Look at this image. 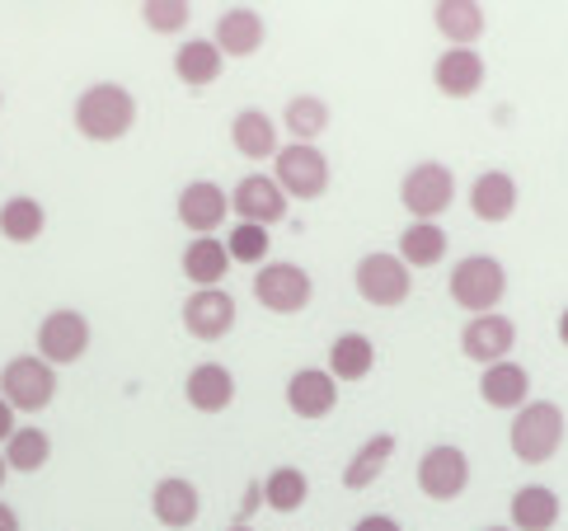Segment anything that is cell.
<instances>
[{
	"mask_svg": "<svg viewBox=\"0 0 568 531\" xmlns=\"http://www.w3.org/2000/svg\"><path fill=\"white\" fill-rule=\"evenodd\" d=\"M395 447H399L395 433H372V438L348 457V465H343V489H367V484H376V480L385 475V465H390Z\"/></svg>",
	"mask_w": 568,
	"mask_h": 531,
	"instance_id": "obj_28",
	"label": "cell"
},
{
	"mask_svg": "<svg viewBox=\"0 0 568 531\" xmlns=\"http://www.w3.org/2000/svg\"><path fill=\"white\" fill-rule=\"evenodd\" d=\"M517 349V324L507 315H470L460 330V353L479 362V367H494V362H507V353Z\"/></svg>",
	"mask_w": 568,
	"mask_h": 531,
	"instance_id": "obj_12",
	"label": "cell"
},
{
	"mask_svg": "<svg viewBox=\"0 0 568 531\" xmlns=\"http://www.w3.org/2000/svg\"><path fill=\"white\" fill-rule=\"evenodd\" d=\"M353 531H404V527H399L390 513H367V518H362Z\"/></svg>",
	"mask_w": 568,
	"mask_h": 531,
	"instance_id": "obj_36",
	"label": "cell"
},
{
	"mask_svg": "<svg viewBox=\"0 0 568 531\" xmlns=\"http://www.w3.org/2000/svg\"><path fill=\"white\" fill-rule=\"evenodd\" d=\"M418 489L428 494L433 503H452L470 489V457L452 442H437L418 457Z\"/></svg>",
	"mask_w": 568,
	"mask_h": 531,
	"instance_id": "obj_9",
	"label": "cell"
},
{
	"mask_svg": "<svg viewBox=\"0 0 568 531\" xmlns=\"http://www.w3.org/2000/svg\"><path fill=\"white\" fill-rule=\"evenodd\" d=\"M484 57L475 48H446L433 67V80L446 99H475L484 90Z\"/></svg>",
	"mask_w": 568,
	"mask_h": 531,
	"instance_id": "obj_18",
	"label": "cell"
},
{
	"mask_svg": "<svg viewBox=\"0 0 568 531\" xmlns=\"http://www.w3.org/2000/svg\"><path fill=\"white\" fill-rule=\"evenodd\" d=\"M141 19H146V29H155V33H179L193 19V6H184V0H146Z\"/></svg>",
	"mask_w": 568,
	"mask_h": 531,
	"instance_id": "obj_35",
	"label": "cell"
},
{
	"mask_svg": "<svg viewBox=\"0 0 568 531\" xmlns=\"http://www.w3.org/2000/svg\"><path fill=\"white\" fill-rule=\"evenodd\" d=\"M559 343L568 349V305H564V315H559Z\"/></svg>",
	"mask_w": 568,
	"mask_h": 531,
	"instance_id": "obj_40",
	"label": "cell"
},
{
	"mask_svg": "<svg viewBox=\"0 0 568 531\" xmlns=\"http://www.w3.org/2000/svg\"><path fill=\"white\" fill-rule=\"evenodd\" d=\"M10 433H14V410H10L6 400H0V447L10 442Z\"/></svg>",
	"mask_w": 568,
	"mask_h": 531,
	"instance_id": "obj_38",
	"label": "cell"
},
{
	"mask_svg": "<svg viewBox=\"0 0 568 531\" xmlns=\"http://www.w3.org/2000/svg\"><path fill=\"white\" fill-rule=\"evenodd\" d=\"M254 508H263V484H258V480L245 489V499H240V518H250Z\"/></svg>",
	"mask_w": 568,
	"mask_h": 531,
	"instance_id": "obj_37",
	"label": "cell"
},
{
	"mask_svg": "<svg viewBox=\"0 0 568 531\" xmlns=\"http://www.w3.org/2000/svg\"><path fill=\"white\" fill-rule=\"evenodd\" d=\"M231 212L240 221H250V227H263L268 231L273 221L287 217V193L277 189V179L273 174H245L231 189Z\"/></svg>",
	"mask_w": 568,
	"mask_h": 531,
	"instance_id": "obj_13",
	"label": "cell"
},
{
	"mask_svg": "<svg viewBox=\"0 0 568 531\" xmlns=\"http://www.w3.org/2000/svg\"><path fill=\"white\" fill-rule=\"evenodd\" d=\"M174 212H179V221H184L193 236H216V227L231 212V193L221 189V183H212V179H193V183L179 189Z\"/></svg>",
	"mask_w": 568,
	"mask_h": 531,
	"instance_id": "obj_14",
	"label": "cell"
},
{
	"mask_svg": "<svg viewBox=\"0 0 568 531\" xmlns=\"http://www.w3.org/2000/svg\"><path fill=\"white\" fill-rule=\"evenodd\" d=\"M75 132L85 141H123L132 128H136V99L128 86L118 80H94V86L80 90L75 99Z\"/></svg>",
	"mask_w": 568,
	"mask_h": 531,
	"instance_id": "obj_1",
	"label": "cell"
},
{
	"mask_svg": "<svg viewBox=\"0 0 568 531\" xmlns=\"http://www.w3.org/2000/svg\"><path fill=\"white\" fill-rule=\"evenodd\" d=\"M258 484H263V508H273V513H296L311 499V480L301 465H273Z\"/></svg>",
	"mask_w": 568,
	"mask_h": 531,
	"instance_id": "obj_32",
	"label": "cell"
},
{
	"mask_svg": "<svg viewBox=\"0 0 568 531\" xmlns=\"http://www.w3.org/2000/svg\"><path fill=\"white\" fill-rule=\"evenodd\" d=\"M479 400L489 404V410H521L526 400H531V372H526L521 362H494L479 372Z\"/></svg>",
	"mask_w": 568,
	"mask_h": 531,
	"instance_id": "obj_20",
	"label": "cell"
},
{
	"mask_svg": "<svg viewBox=\"0 0 568 531\" xmlns=\"http://www.w3.org/2000/svg\"><path fill=\"white\" fill-rule=\"evenodd\" d=\"M399 202L414 221H437L456 202V174L442 160H418L399 179Z\"/></svg>",
	"mask_w": 568,
	"mask_h": 531,
	"instance_id": "obj_5",
	"label": "cell"
},
{
	"mask_svg": "<svg viewBox=\"0 0 568 531\" xmlns=\"http://www.w3.org/2000/svg\"><path fill=\"white\" fill-rule=\"evenodd\" d=\"M564 410L555 400H526L507 428V447L521 465H545L564 447Z\"/></svg>",
	"mask_w": 568,
	"mask_h": 531,
	"instance_id": "obj_2",
	"label": "cell"
},
{
	"mask_svg": "<svg viewBox=\"0 0 568 531\" xmlns=\"http://www.w3.org/2000/svg\"><path fill=\"white\" fill-rule=\"evenodd\" d=\"M6 465L19 475H33V471H43L48 457H52V438L43 433V428H14L10 442H6Z\"/></svg>",
	"mask_w": 568,
	"mask_h": 531,
	"instance_id": "obj_33",
	"label": "cell"
},
{
	"mask_svg": "<svg viewBox=\"0 0 568 531\" xmlns=\"http://www.w3.org/2000/svg\"><path fill=\"white\" fill-rule=\"evenodd\" d=\"M470 212L479 221H489V227H498V221H507L517 212V179L507 170H484L475 174L470 183Z\"/></svg>",
	"mask_w": 568,
	"mask_h": 531,
	"instance_id": "obj_21",
	"label": "cell"
},
{
	"mask_svg": "<svg viewBox=\"0 0 568 531\" xmlns=\"http://www.w3.org/2000/svg\"><path fill=\"white\" fill-rule=\"evenodd\" d=\"M268 250H273V240L263 227H250V221H235L231 236H226V254L231 263H254V269H263L268 263Z\"/></svg>",
	"mask_w": 568,
	"mask_h": 531,
	"instance_id": "obj_34",
	"label": "cell"
},
{
	"mask_svg": "<svg viewBox=\"0 0 568 531\" xmlns=\"http://www.w3.org/2000/svg\"><path fill=\"white\" fill-rule=\"evenodd\" d=\"M231 147L245 160H273L277 156V122L263 109H240L231 118Z\"/></svg>",
	"mask_w": 568,
	"mask_h": 531,
	"instance_id": "obj_24",
	"label": "cell"
},
{
	"mask_svg": "<svg viewBox=\"0 0 568 531\" xmlns=\"http://www.w3.org/2000/svg\"><path fill=\"white\" fill-rule=\"evenodd\" d=\"M507 513H513V531H550L559 522V494L545 484H521Z\"/></svg>",
	"mask_w": 568,
	"mask_h": 531,
	"instance_id": "obj_27",
	"label": "cell"
},
{
	"mask_svg": "<svg viewBox=\"0 0 568 531\" xmlns=\"http://www.w3.org/2000/svg\"><path fill=\"white\" fill-rule=\"evenodd\" d=\"M287 410L306 423L329 419L338 410V381L324 372V367H301L287 381Z\"/></svg>",
	"mask_w": 568,
	"mask_h": 531,
	"instance_id": "obj_15",
	"label": "cell"
},
{
	"mask_svg": "<svg viewBox=\"0 0 568 531\" xmlns=\"http://www.w3.org/2000/svg\"><path fill=\"white\" fill-rule=\"evenodd\" d=\"M0 531H19V513L10 503H0Z\"/></svg>",
	"mask_w": 568,
	"mask_h": 531,
	"instance_id": "obj_39",
	"label": "cell"
},
{
	"mask_svg": "<svg viewBox=\"0 0 568 531\" xmlns=\"http://www.w3.org/2000/svg\"><path fill=\"white\" fill-rule=\"evenodd\" d=\"M484 531H513V527H484Z\"/></svg>",
	"mask_w": 568,
	"mask_h": 531,
	"instance_id": "obj_43",
	"label": "cell"
},
{
	"mask_svg": "<svg viewBox=\"0 0 568 531\" xmlns=\"http://www.w3.org/2000/svg\"><path fill=\"white\" fill-rule=\"evenodd\" d=\"M0 400H6L14 414H43L57 400V367H48L38 353L10 358L0 367Z\"/></svg>",
	"mask_w": 568,
	"mask_h": 531,
	"instance_id": "obj_4",
	"label": "cell"
},
{
	"mask_svg": "<svg viewBox=\"0 0 568 531\" xmlns=\"http://www.w3.org/2000/svg\"><path fill=\"white\" fill-rule=\"evenodd\" d=\"M507 297V269L494 254H465L452 269V301L465 315H494Z\"/></svg>",
	"mask_w": 568,
	"mask_h": 531,
	"instance_id": "obj_3",
	"label": "cell"
},
{
	"mask_svg": "<svg viewBox=\"0 0 568 531\" xmlns=\"http://www.w3.org/2000/svg\"><path fill=\"white\" fill-rule=\"evenodd\" d=\"M372 367H376V343L367 339V334H357V330H348V334H338L334 343H329V372L338 385L343 381H362V377H372Z\"/></svg>",
	"mask_w": 568,
	"mask_h": 531,
	"instance_id": "obj_26",
	"label": "cell"
},
{
	"mask_svg": "<svg viewBox=\"0 0 568 531\" xmlns=\"http://www.w3.org/2000/svg\"><path fill=\"white\" fill-rule=\"evenodd\" d=\"M6 475H10V465H6V457H0V484H6Z\"/></svg>",
	"mask_w": 568,
	"mask_h": 531,
	"instance_id": "obj_41",
	"label": "cell"
},
{
	"mask_svg": "<svg viewBox=\"0 0 568 531\" xmlns=\"http://www.w3.org/2000/svg\"><path fill=\"white\" fill-rule=\"evenodd\" d=\"M433 24L452 48H475L484 38V6H475V0H437Z\"/></svg>",
	"mask_w": 568,
	"mask_h": 531,
	"instance_id": "obj_23",
	"label": "cell"
},
{
	"mask_svg": "<svg viewBox=\"0 0 568 531\" xmlns=\"http://www.w3.org/2000/svg\"><path fill=\"white\" fill-rule=\"evenodd\" d=\"M353 288L367 305H381V311H390V305H404L414 292V273L399 263V254L390 250H372L357 259L353 269Z\"/></svg>",
	"mask_w": 568,
	"mask_h": 531,
	"instance_id": "obj_6",
	"label": "cell"
},
{
	"mask_svg": "<svg viewBox=\"0 0 568 531\" xmlns=\"http://www.w3.org/2000/svg\"><path fill=\"white\" fill-rule=\"evenodd\" d=\"M282 128H287L301 147H315V141L329 132V104L320 94H292L287 109H282Z\"/></svg>",
	"mask_w": 568,
	"mask_h": 531,
	"instance_id": "obj_31",
	"label": "cell"
},
{
	"mask_svg": "<svg viewBox=\"0 0 568 531\" xmlns=\"http://www.w3.org/2000/svg\"><path fill=\"white\" fill-rule=\"evenodd\" d=\"M151 513L160 527H170V531H184L197 522L202 513V494H197V484L184 480V475H165V480H155L151 489Z\"/></svg>",
	"mask_w": 568,
	"mask_h": 531,
	"instance_id": "obj_17",
	"label": "cell"
},
{
	"mask_svg": "<svg viewBox=\"0 0 568 531\" xmlns=\"http://www.w3.org/2000/svg\"><path fill=\"white\" fill-rule=\"evenodd\" d=\"M43 231H48V212H43L38 198L14 193V198L0 202V236H6L10 244H33Z\"/></svg>",
	"mask_w": 568,
	"mask_h": 531,
	"instance_id": "obj_29",
	"label": "cell"
},
{
	"mask_svg": "<svg viewBox=\"0 0 568 531\" xmlns=\"http://www.w3.org/2000/svg\"><path fill=\"white\" fill-rule=\"evenodd\" d=\"M221 67H226V57L216 52L212 38H189L184 48L174 52V76L184 80L189 90H207L221 80Z\"/></svg>",
	"mask_w": 568,
	"mask_h": 531,
	"instance_id": "obj_25",
	"label": "cell"
},
{
	"mask_svg": "<svg viewBox=\"0 0 568 531\" xmlns=\"http://www.w3.org/2000/svg\"><path fill=\"white\" fill-rule=\"evenodd\" d=\"M263 14L254 6H226L216 14V29H212V43L221 57H254L263 48Z\"/></svg>",
	"mask_w": 568,
	"mask_h": 531,
	"instance_id": "obj_16",
	"label": "cell"
},
{
	"mask_svg": "<svg viewBox=\"0 0 568 531\" xmlns=\"http://www.w3.org/2000/svg\"><path fill=\"white\" fill-rule=\"evenodd\" d=\"M273 179L287 198L311 202V198H320L324 189H329V160H324L320 147H301V141H292V147H282L273 156Z\"/></svg>",
	"mask_w": 568,
	"mask_h": 531,
	"instance_id": "obj_8",
	"label": "cell"
},
{
	"mask_svg": "<svg viewBox=\"0 0 568 531\" xmlns=\"http://www.w3.org/2000/svg\"><path fill=\"white\" fill-rule=\"evenodd\" d=\"M446 254V231L437 227V221H409L399 236V263L404 269H433V263H442Z\"/></svg>",
	"mask_w": 568,
	"mask_h": 531,
	"instance_id": "obj_30",
	"label": "cell"
},
{
	"mask_svg": "<svg viewBox=\"0 0 568 531\" xmlns=\"http://www.w3.org/2000/svg\"><path fill=\"white\" fill-rule=\"evenodd\" d=\"M179 269L193 288H221V278L231 273V254H226V240L216 236H197L184 244V259H179Z\"/></svg>",
	"mask_w": 568,
	"mask_h": 531,
	"instance_id": "obj_22",
	"label": "cell"
},
{
	"mask_svg": "<svg viewBox=\"0 0 568 531\" xmlns=\"http://www.w3.org/2000/svg\"><path fill=\"white\" fill-rule=\"evenodd\" d=\"M38 358H43L48 367H71L85 358L90 349V320L71 311V305H62V311H48L43 324H38Z\"/></svg>",
	"mask_w": 568,
	"mask_h": 531,
	"instance_id": "obj_10",
	"label": "cell"
},
{
	"mask_svg": "<svg viewBox=\"0 0 568 531\" xmlns=\"http://www.w3.org/2000/svg\"><path fill=\"white\" fill-rule=\"evenodd\" d=\"M179 315H184V330L197 343H216L235 330V297L226 288H193Z\"/></svg>",
	"mask_w": 568,
	"mask_h": 531,
	"instance_id": "obj_11",
	"label": "cell"
},
{
	"mask_svg": "<svg viewBox=\"0 0 568 531\" xmlns=\"http://www.w3.org/2000/svg\"><path fill=\"white\" fill-rule=\"evenodd\" d=\"M315 297V282L311 273L301 269V263H263V269L254 273V301L263 305V311H273V315H296V311H306Z\"/></svg>",
	"mask_w": 568,
	"mask_h": 531,
	"instance_id": "obj_7",
	"label": "cell"
},
{
	"mask_svg": "<svg viewBox=\"0 0 568 531\" xmlns=\"http://www.w3.org/2000/svg\"><path fill=\"white\" fill-rule=\"evenodd\" d=\"M226 531H254V527H250V522H235V527H226Z\"/></svg>",
	"mask_w": 568,
	"mask_h": 531,
	"instance_id": "obj_42",
	"label": "cell"
},
{
	"mask_svg": "<svg viewBox=\"0 0 568 531\" xmlns=\"http://www.w3.org/2000/svg\"><path fill=\"white\" fill-rule=\"evenodd\" d=\"M184 395L197 414H226L235 404V377L226 362H197L189 381H184Z\"/></svg>",
	"mask_w": 568,
	"mask_h": 531,
	"instance_id": "obj_19",
	"label": "cell"
}]
</instances>
